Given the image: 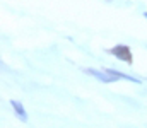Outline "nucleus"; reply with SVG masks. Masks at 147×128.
Listing matches in <instances>:
<instances>
[{"instance_id": "1", "label": "nucleus", "mask_w": 147, "mask_h": 128, "mask_svg": "<svg viewBox=\"0 0 147 128\" xmlns=\"http://www.w3.org/2000/svg\"><path fill=\"white\" fill-rule=\"evenodd\" d=\"M108 53H110L111 56H115L116 60L127 63V65H132V63H134V53H132V50H130L128 44L118 43V44H115L113 48L108 50Z\"/></svg>"}, {"instance_id": "2", "label": "nucleus", "mask_w": 147, "mask_h": 128, "mask_svg": "<svg viewBox=\"0 0 147 128\" xmlns=\"http://www.w3.org/2000/svg\"><path fill=\"white\" fill-rule=\"evenodd\" d=\"M82 72L86 74V75H91V77H94L96 80H99V82H105V84H113V82H118L115 77H111L108 72H105V70H96V68H92V67H86V68H82Z\"/></svg>"}, {"instance_id": "3", "label": "nucleus", "mask_w": 147, "mask_h": 128, "mask_svg": "<svg viewBox=\"0 0 147 128\" xmlns=\"http://www.w3.org/2000/svg\"><path fill=\"white\" fill-rule=\"evenodd\" d=\"M103 70H105V72H108L111 77H115L116 80H128V82L137 84V85L142 84V80H140V79H137V77H134V75H130V74H125V72H120V70H115V68H103Z\"/></svg>"}, {"instance_id": "4", "label": "nucleus", "mask_w": 147, "mask_h": 128, "mask_svg": "<svg viewBox=\"0 0 147 128\" xmlns=\"http://www.w3.org/2000/svg\"><path fill=\"white\" fill-rule=\"evenodd\" d=\"M10 106H12V109H14L16 116H17V118H19L22 123H28L29 116H28V111H26V108L22 106V103H19V101L12 99V101H10Z\"/></svg>"}, {"instance_id": "5", "label": "nucleus", "mask_w": 147, "mask_h": 128, "mask_svg": "<svg viewBox=\"0 0 147 128\" xmlns=\"http://www.w3.org/2000/svg\"><path fill=\"white\" fill-rule=\"evenodd\" d=\"M144 17H146V19H147V10H146V12H144Z\"/></svg>"}, {"instance_id": "6", "label": "nucleus", "mask_w": 147, "mask_h": 128, "mask_svg": "<svg viewBox=\"0 0 147 128\" xmlns=\"http://www.w3.org/2000/svg\"><path fill=\"white\" fill-rule=\"evenodd\" d=\"M108 2H111V0H108Z\"/></svg>"}]
</instances>
